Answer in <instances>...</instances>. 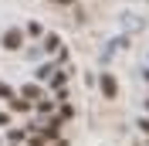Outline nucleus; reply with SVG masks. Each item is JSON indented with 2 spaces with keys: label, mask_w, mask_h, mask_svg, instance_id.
<instances>
[{
  "label": "nucleus",
  "mask_w": 149,
  "mask_h": 146,
  "mask_svg": "<svg viewBox=\"0 0 149 146\" xmlns=\"http://www.w3.org/2000/svg\"><path fill=\"white\" fill-rule=\"evenodd\" d=\"M98 88H102V95H105V99H115V95H119V82H115V75H109V72H105L102 78H98Z\"/></svg>",
  "instance_id": "f257e3e1"
},
{
  "label": "nucleus",
  "mask_w": 149,
  "mask_h": 146,
  "mask_svg": "<svg viewBox=\"0 0 149 146\" xmlns=\"http://www.w3.org/2000/svg\"><path fill=\"white\" fill-rule=\"evenodd\" d=\"M20 41H24V34H20L17 27H7V34H3V48H7V51H17Z\"/></svg>",
  "instance_id": "f03ea898"
},
{
  "label": "nucleus",
  "mask_w": 149,
  "mask_h": 146,
  "mask_svg": "<svg viewBox=\"0 0 149 146\" xmlns=\"http://www.w3.org/2000/svg\"><path fill=\"white\" fill-rule=\"evenodd\" d=\"M20 99H27V102L41 99V88H37V85H24V88H20Z\"/></svg>",
  "instance_id": "7ed1b4c3"
},
{
  "label": "nucleus",
  "mask_w": 149,
  "mask_h": 146,
  "mask_svg": "<svg viewBox=\"0 0 149 146\" xmlns=\"http://www.w3.org/2000/svg\"><path fill=\"white\" fill-rule=\"evenodd\" d=\"M7 105H10L14 112H27V109H31V102H27V99H20V95H14V99H10Z\"/></svg>",
  "instance_id": "20e7f679"
},
{
  "label": "nucleus",
  "mask_w": 149,
  "mask_h": 146,
  "mask_svg": "<svg viewBox=\"0 0 149 146\" xmlns=\"http://www.w3.org/2000/svg\"><path fill=\"white\" fill-rule=\"evenodd\" d=\"M65 82H68V72H58V68H54V75H51V85L61 92V88H65Z\"/></svg>",
  "instance_id": "39448f33"
},
{
  "label": "nucleus",
  "mask_w": 149,
  "mask_h": 146,
  "mask_svg": "<svg viewBox=\"0 0 149 146\" xmlns=\"http://www.w3.org/2000/svg\"><path fill=\"white\" fill-rule=\"evenodd\" d=\"M44 48H47V51H58V48H61V37H58V34H47L44 37Z\"/></svg>",
  "instance_id": "423d86ee"
},
{
  "label": "nucleus",
  "mask_w": 149,
  "mask_h": 146,
  "mask_svg": "<svg viewBox=\"0 0 149 146\" xmlns=\"http://www.w3.org/2000/svg\"><path fill=\"white\" fill-rule=\"evenodd\" d=\"M14 95H17V92L10 88L7 82H0V99H3V102H10V99H14Z\"/></svg>",
  "instance_id": "0eeeda50"
},
{
  "label": "nucleus",
  "mask_w": 149,
  "mask_h": 146,
  "mask_svg": "<svg viewBox=\"0 0 149 146\" xmlns=\"http://www.w3.org/2000/svg\"><path fill=\"white\" fill-rule=\"evenodd\" d=\"M51 75H54V65H41L37 68V78H51Z\"/></svg>",
  "instance_id": "6e6552de"
},
{
  "label": "nucleus",
  "mask_w": 149,
  "mask_h": 146,
  "mask_svg": "<svg viewBox=\"0 0 149 146\" xmlns=\"http://www.w3.org/2000/svg\"><path fill=\"white\" fill-rule=\"evenodd\" d=\"M37 112H51V102H47V99H37Z\"/></svg>",
  "instance_id": "1a4fd4ad"
},
{
  "label": "nucleus",
  "mask_w": 149,
  "mask_h": 146,
  "mask_svg": "<svg viewBox=\"0 0 149 146\" xmlns=\"http://www.w3.org/2000/svg\"><path fill=\"white\" fill-rule=\"evenodd\" d=\"M27 34H34V37L41 34V24H37V20H31V24H27Z\"/></svg>",
  "instance_id": "9d476101"
},
{
  "label": "nucleus",
  "mask_w": 149,
  "mask_h": 146,
  "mask_svg": "<svg viewBox=\"0 0 149 146\" xmlns=\"http://www.w3.org/2000/svg\"><path fill=\"white\" fill-rule=\"evenodd\" d=\"M31 146H44V136H31Z\"/></svg>",
  "instance_id": "9b49d317"
},
{
  "label": "nucleus",
  "mask_w": 149,
  "mask_h": 146,
  "mask_svg": "<svg viewBox=\"0 0 149 146\" xmlns=\"http://www.w3.org/2000/svg\"><path fill=\"white\" fill-rule=\"evenodd\" d=\"M0 126H10V116H7V112H0Z\"/></svg>",
  "instance_id": "f8f14e48"
},
{
  "label": "nucleus",
  "mask_w": 149,
  "mask_h": 146,
  "mask_svg": "<svg viewBox=\"0 0 149 146\" xmlns=\"http://www.w3.org/2000/svg\"><path fill=\"white\" fill-rule=\"evenodd\" d=\"M139 126H142V133H149V119H142V122H139Z\"/></svg>",
  "instance_id": "ddd939ff"
},
{
  "label": "nucleus",
  "mask_w": 149,
  "mask_h": 146,
  "mask_svg": "<svg viewBox=\"0 0 149 146\" xmlns=\"http://www.w3.org/2000/svg\"><path fill=\"white\" fill-rule=\"evenodd\" d=\"M51 4H65V7H68V4H71V0H51Z\"/></svg>",
  "instance_id": "4468645a"
},
{
  "label": "nucleus",
  "mask_w": 149,
  "mask_h": 146,
  "mask_svg": "<svg viewBox=\"0 0 149 146\" xmlns=\"http://www.w3.org/2000/svg\"><path fill=\"white\" fill-rule=\"evenodd\" d=\"M146 82H149V68H146Z\"/></svg>",
  "instance_id": "2eb2a0df"
},
{
  "label": "nucleus",
  "mask_w": 149,
  "mask_h": 146,
  "mask_svg": "<svg viewBox=\"0 0 149 146\" xmlns=\"http://www.w3.org/2000/svg\"><path fill=\"white\" fill-rule=\"evenodd\" d=\"M146 109H149V102H146Z\"/></svg>",
  "instance_id": "dca6fc26"
}]
</instances>
